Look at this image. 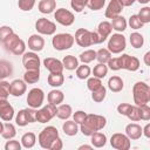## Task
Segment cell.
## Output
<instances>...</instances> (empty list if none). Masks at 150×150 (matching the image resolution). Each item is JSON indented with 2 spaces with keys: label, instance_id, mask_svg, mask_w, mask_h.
I'll list each match as a JSON object with an SVG mask.
<instances>
[{
  "label": "cell",
  "instance_id": "obj_1",
  "mask_svg": "<svg viewBox=\"0 0 150 150\" xmlns=\"http://www.w3.org/2000/svg\"><path fill=\"white\" fill-rule=\"evenodd\" d=\"M107 124V118L97 114H88L84 122L80 124V130L84 136H91L94 132L102 130Z\"/></svg>",
  "mask_w": 150,
  "mask_h": 150
},
{
  "label": "cell",
  "instance_id": "obj_2",
  "mask_svg": "<svg viewBox=\"0 0 150 150\" xmlns=\"http://www.w3.org/2000/svg\"><path fill=\"white\" fill-rule=\"evenodd\" d=\"M75 42L80 47H89L93 45L101 43L97 32H91L86 28H79L75 33Z\"/></svg>",
  "mask_w": 150,
  "mask_h": 150
},
{
  "label": "cell",
  "instance_id": "obj_3",
  "mask_svg": "<svg viewBox=\"0 0 150 150\" xmlns=\"http://www.w3.org/2000/svg\"><path fill=\"white\" fill-rule=\"evenodd\" d=\"M134 103L136 105L146 104L150 102V86L143 81H138L132 87Z\"/></svg>",
  "mask_w": 150,
  "mask_h": 150
},
{
  "label": "cell",
  "instance_id": "obj_4",
  "mask_svg": "<svg viewBox=\"0 0 150 150\" xmlns=\"http://www.w3.org/2000/svg\"><path fill=\"white\" fill-rule=\"evenodd\" d=\"M59 137V131L53 125H48L45 129H42V131L39 134L38 141L39 144L42 149H50L53 142Z\"/></svg>",
  "mask_w": 150,
  "mask_h": 150
},
{
  "label": "cell",
  "instance_id": "obj_5",
  "mask_svg": "<svg viewBox=\"0 0 150 150\" xmlns=\"http://www.w3.org/2000/svg\"><path fill=\"white\" fill-rule=\"evenodd\" d=\"M74 42H75V36H73L69 33H60L54 35V38L52 39V45L56 50L69 49L73 47Z\"/></svg>",
  "mask_w": 150,
  "mask_h": 150
},
{
  "label": "cell",
  "instance_id": "obj_6",
  "mask_svg": "<svg viewBox=\"0 0 150 150\" xmlns=\"http://www.w3.org/2000/svg\"><path fill=\"white\" fill-rule=\"evenodd\" d=\"M15 122L19 127H26L29 123L38 122L36 121V110L30 107L19 110V112L15 116Z\"/></svg>",
  "mask_w": 150,
  "mask_h": 150
},
{
  "label": "cell",
  "instance_id": "obj_7",
  "mask_svg": "<svg viewBox=\"0 0 150 150\" xmlns=\"http://www.w3.org/2000/svg\"><path fill=\"white\" fill-rule=\"evenodd\" d=\"M125 47H127V41L124 35H122L121 33L112 34L109 38L108 49L111 52V54H120L125 49Z\"/></svg>",
  "mask_w": 150,
  "mask_h": 150
},
{
  "label": "cell",
  "instance_id": "obj_8",
  "mask_svg": "<svg viewBox=\"0 0 150 150\" xmlns=\"http://www.w3.org/2000/svg\"><path fill=\"white\" fill-rule=\"evenodd\" d=\"M43 100H45V93L40 88H33L27 94V103L28 107L30 108L34 109L40 108L43 104Z\"/></svg>",
  "mask_w": 150,
  "mask_h": 150
},
{
  "label": "cell",
  "instance_id": "obj_9",
  "mask_svg": "<svg viewBox=\"0 0 150 150\" xmlns=\"http://www.w3.org/2000/svg\"><path fill=\"white\" fill-rule=\"evenodd\" d=\"M110 145L116 150H129L131 143L130 138L125 134L116 132L110 137Z\"/></svg>",
  "mask_w": 150,
  "mask_h": 150
},
{
  "label": "cell",
  "instance_id": "obj_10",
  "mask_svg": "<svg viewBox=\"0 0 150 150\" xmlns=\"http://www.w3.org/2000/svg\"><path fill=\"white\" fill-rule=\"evenodd\" d=\"M56 110H57L56 105L48 103L47 105H45L41 109L36 110V121L40 122V123L49 122L54 116H56Z\"/></svg>",
  "mask_w": 150,
  "mask_h": 150
},
{
  "label": "cell",
  "instance_id": "obj_11",
  "mask_svg": "<svg viewBox=\"0 0 150 150\" xmlns=\"http://www.w3.org/2000/svg\"><path fill=\"white\" fill-rule=\"evenodd\" d=\"M35 29L42 35H53L56 32V25L46 18H40L35 22Z\"/></svg>",
  "mask_w": 150,
  "mask_h": 150
},
{
  "label": "cell",
  "instance_id": "obj_12",
  "mask_svg": "<svg viewBox=\"0 0 150 150\" xmlns=\"http://www.w3.org/2000/svg\"><path fill=\"white\" fill-rule=\"evenodd\" d=\"M22 64L26 70L40 69V57L35 52H26L22 56Z\"/></svg>",
  "mask_w": 150,
  "mask_h": 150
},
{
  "label": "cell",
  "instance_id": "obj_13",
  "mask_svg": "<svg viewBox=\"0 0 150 150\" xmlns=\"http://www.w3.org/2000/svg\"><path fill=\"white\" fill-rule=\"evenodd\" d=\"M54 18L56 20V22H59L62 26H71L75 21V16L74 14L66 9V8H59L55 11L54 13Z\"/></svg>",
  "mask_w": 150,
  "mask_h": 150
},
{
  "label": "cell",
  "instance_id": "obj_14",
  "mask_svg": "<svg viewBox=\"0 0 150 150\" xmlns=\"http://www.w3.org/2000/svg\"><path fill=\"white\" fill-rule=\"evenodd\" d=\"M120 57L121 69H127L130 71H136L139 68V60L136 56H130L128 54H122Z\"/></svg>",
  "mask_w": 150,
  "mask_h": 150
},
{
  "label": "cell",
  "instance_id": "obj_15",
  "mask_svg": "<svg viewBox=\"0 0 150 150\" xmlns=\"http://www.w3.org/2000/svg\"><path fill=\"white\" fill-rule=\"evenodd\" d=\"M123 5L120 0H110V2L107 6V9L104 12V15L107 19H114L118 15H121L123 11Z\"/></svg>",
  "mask_w": 150,
  "mask_h": 150
},
{
  "label": "cell",
  "instance_id": "obj_16",
  "mask_svg": "<svg viewBox=\"0 0 150 150\" xmlns=\"http://www.w3.org/2000/svg\"><path fill=\"white\" fill-rule=\"evenodd\" d=\"M0 117L5 122H11L14 117V108L7 100H0Z\"/></svg>",
  "mask_w": 150,
  "mask_h": 150
},
{
  "label": "cell",
  "instance_id": "obj_17",
  "mask_svg": "<svg viewBox=\"0 0 150 150\" xmlns=\"http://www.w3.org/2000/svg\"><path fill=\"white\" fill-rule=\"evenodd\" d=\"M43 66L49 73H62L64 69L62 61L55 57H46L43 60Z\"/></svg>",
  "mask_w": 150,
  "mask_h": 150
},
{
  "label": "cell",
  "instance_id": "obj_18",
  "mask_svg": "<svg viewBox=\"0 0 150 150\" xmlns=\"http://www.w3.org/2000/svg\"><path fill=\"white\" fill-rule=\"evenodd\" d=\"M27 90V83L25 80L16 79L11 82V95L15 97L22 96Z\"/></svg>",
  "mask_w": 150,
  "mask_h": 150
},
{
  "label": "cell",
  "instance_id": "obj_19",
  "mask_svg": "<svg viewBox=\"0 0 150 150\" xmlns=\"http://www.w3.org/2000/svg\"><path fill=\"white\" fill-rule=\"evenodd\" d=\"M45 47V40L39 34H33L28 39V48L32 52H41Z\"/></svg>",
  "mask_w": 150,
  "mask_h": 150
},
{
  "label": "cell",
  "instance_id": "obj_20",
  "mask_svg": "<svg viewBox=\"0 0 150 150\" xmlns=\"http://www.w3.org/2000/svg\"><path fill=\"white\" fill-rule=\"evenodd\" d=\"M111 30H112L111 22H109V21H101V22L98 23L96 32H97V34H98V38H100L101 43L107 40V38L111 34Z\"/></svg>",
  "mask_w": 150,
  "mask_h": 150
},
{
  "label": "cell",
  "instance_id": "obj_21",
  "mask_svg": "<svg viewBox=\"0 0 150 150\" xmlns=\"http://www.w3.org/2000/svg\"><path fill=\"white\" fill-rule=\"evenodd\" d=\"M125 135L130 139H138L143 135V128L137 123H129L125 127Z\"/></svg>",
  "mask_w": 150,
  "mask_h": 150
},
{
  "label": "cell",
  "instance_id": "obj_22",
  "mask_svg": "<svg viewBox=\"0 0 150 150\" xmlns=\"http://www.w3.org/2000/svg\"><path fill=\"white\" fill-rule=\"evenodd\" d=\"M1 137L5 139H12L15 137L16 135V130L14 124L9 123V122H2L1 123V130H0Z\"/></svg>",
  "mask_w": 150,
  "mask_h": 150
},
{
  "label": "cell",
  "instance_id": "obj_23",
  "mask_svg": "<svg viewBox=\"0 0 150 150\" xmlns=\"http://www.w3.org/2000/svg\"><path fill=\"white\" fill-rule=\"evenodd\" d=\"M38 8L42 14H50L56 8V1L55 0H40Z\"/></svg>",
  "mask_w": 150,
  "mask_h": 150
},
{
  "label": "cell",
  "instance_id": "obj_24",
  "mask_svg": "<svg viewBox=\"0 0 150 150\" xmlns=\"http://www.w3.org/2000/svg\"><path fill=\"white\" fill-rule=\"evenodd\" d=\"M124 87V82L123 80L115 75V76H111L109 80H108V88L112 91V93H120Z\"/></svg>",
  "mask_w": 150,
  "mask_h": 150
},
{
  "label": "cell",
  "instance_id": "obj_25",
  "mask_svg": "<svg viewBox=\"0 0 150 150\" xmlns=\"http://www.w3.org/2000/svg\"><path fill=\"white\" fill-rule=\"evenodd\" d=\"M47 100H48V103L50 104H54V105H59L63 102L64 100V95L61 90H57V89H54V90H50L47 95Z\"/></svg>",
  "mask_w": 150,
  "mask_h": 150
},
{
  "label": "cell",
  "instance_id": "obj_26",
  "mask_svg": "<svg viewBox=\"0 0 150 150\" xmlns=\"http://www.w3.org/2000/svg\"><path fill=\"white\" fill-rule=\"evenodd\" d=\"M79 125L80 124H77L74 120L73 121L66 120V122L62 124V130L67 136H75L79 132Z\"/></svg>",
  "mask_w": 150,
  "mask_h": 150
},
{
  "label": "cell",
  "instance_id": "obj_27",
  "mask_svg": "<svg viewBox=\"0 0 150 150\" xmlns=\"http://www.w3.org/2000/svg\"><path fill=\"white\" fill-rule=\"evenodd\" d=\"M47 81H48V84L54 87V88H57V87H61L64 82V76L62 73H50L47 77Z\"/></svg>",
  "mask_w": 150,
  "mask_h": 150
},
{
  "label": "cell",
  "instance_id": "obj_28",
  "mask_svg": "<svg viewBox=\"0 0 150 150\" xmlns=\"http://www.w3.org/2000/svg\"><path fill=\"white\" fill-rule=\"evenodd\" d=\"M71 112H73V109L69 104H59L57 105V110H56V116L60 118V120H68L70 116H71Z\"/></svg>",
  "mask_w": 150,
  "mask_h": 150
},
{
  "label": "cell",
  "instance_id": "obj_29",
  "mask_svg": "<svg viewBox=\"0 0 150 150\" xmlns=\"http://www.w3.org/2000/svg\"><path fill=\"white\" fill-rule=\"evenodd\" d=\"M90 142L95 148H103L107 143V136L100 131H96L90 136Z\"/></svg>",
  "mask_w": 150,
  "mask_h": 150
},
{
  "label": "cell",
  "instance_id": "obj_30",
  "mask_svg": "<svg viewBox=\"0 0 150 150\" xmlns=\"http://www.w3.org/2000/svg\"><path fill=\"white\" fill-rule=\"evenodd\" d=\"M111 26H112V29H115L116 32H124L127 29L128 22H127L125 18H123L122 15H118V16L111 19Z\"/></svg>",
  "mask_w": 150,
  "mask_h": 150
},
{
  "label": "cell",
  "instance_id": "obj_31",
  "mask_svg": "<svg viewBox=\"0 0 150 150\" xmlns=\"http://www.w3.org/2000/svg\"><path fill=\"white\" fill-rule=\"evenodd\" d=\"M62 63H63L64 69H67V70H75L80 66L79 64V59L75 57V56H73V55L64 56L63 60H62Z\"/></svg>",
  "mask_w": 150,
  "mask_h": 150
},
{
  "label": "cell",
  "instance_id": "obj_32",
  "mask_svg": "<svg viewBox=\"0 0 150 150\" xmlns=\"http://www.w3.org/2000/svg\"><path fill=\"white\" fill-rule=\"evenodd\" d=\"M36 142V136L34 132H26L21 137V144L25 149H30L35 145Z\"/></svg>",
  "mask_w": 150,
  "mask_h": 150
},
{
  "label": "cell",
  "instance_id": "obj_33",
  "mask_svg": "<svg viewBox=\"0 0 150 150\" xmlns=\"http://www.w3.org/2000/svg\"><path fill=\"white\" fill-rule=\"evenodd\" d=\"M23 80L28 84H34L40 80V69L36 70H26L23 74Z\"/></svg>",
  "mask_w": 150,
  "mask_h": 150
},
{
  "label": "cell",
  "instance_id": "obj_34",
  "mask_svg": "<svg viewBox=\"0 0 150 150\" xmlns=\"http://www.w3.org/2000/svg\"><path fill=\"white\" fill-rule=\"evenodd\" d=\"M79 60H80L82 63L88 64V63L93 62L94 60H96V52H95L94 49H87V50H84V52H82V53L80 54Z\"/></svg>",
  "mask_w": 150,
  "mask_h": 150
},
{
  "label": "cell",
  "instance_id": "obj_35",
  "mask_svg": "<svg viewBox=\"0 0 150 150\" xmlns=\"http://www.w3.org/2000/svg\"><path fill=\"white\" fill-rule=\"evenodd\" d=\"M12 73H13L12 64L5 60H1L0 61V79L5 80L7 76H11Z\"/></svg>",
  "mask_w": 150,
  "mask_h": 150
},
{
  "label": "cell",
  "instance_id": "obj_36",
  "mask_svg": "<svg viewBox=\"0 0 150 150\" xmlns=\"http://www.w3.org/2000/svg\"><path fill=\"white\" fill-rule=\"evenodd\" d=\"M130 45L134 47V48H141L143 45H144V38L141 33L138 32H134L130 34Z\"/></svg>",
  "mask_w": 150,
  "mask_h": 150
},
{
  "label": "cell",
  "instance_id": "obj_37",
  "mask_svg": "<svg viewBox=\"0 0 150 150\" xmlns=\"http://www.w3.org/2000/svg\"><path fill=\"white\" fill-rule=\"evenodd\" d=\"M20 40H21V39L19 38V35H16V34L14 33V34L9 35L6 40H4V41H2V45H4V47H5L8 52H12V49L18 45V42H19Z\"/></svg>",
  "mask_w": 150,
  "mask_h": 150
},
{
  "label": "cell",
  "instance_id": "obj_38",
  "mask_svg": "<svg viewBox=\"0 0 150 150\" xmlns=\"http://www.w3.org/2000/svg\"><path fill=\"white\" fill-rule=\"evenodd\" d=\"M110 59H111V52L108 48H101L96 52V60L100 63H108Z\"/></svg>",
  "mask_w": 150,
  "mask_h": 150
},
{
  "label": "cell",
  "instance_id": "obj_39",
  "mask_svg": "<svg viewBox=\"0 0 150 150\" xmlns=\"http://www.w3.org/2000/svg\"><path fill=\"white\" fill-rule=\"evenodd\" d=\"M93 74L94 76L98 77V79H103L107 74H108V66H105V63H97L94 69H93Z\"/></svg>",
  "mask_w": 150,
  "mask_h": 150
},
{
  "label": "cell",
  "instance_id": "obj_40",
  "mask_svg": "<svg viewBox=\"0 0 150 150\" xmlns=\"http://www.w3.org/2000/svg\"><path fill=\"white\" fill-rule=\"evenodd\" d=\"M90 73H91V69H90V67L87 66L86 63L79 66L77 69H76V76H77L80 80H86V79H88L89 75H90Z\"/></svg>",
  "mask_w": 150,
  "mask_h": 150
},
{
  "label": "cell",
  "instance_id": "obj_41",
  "mask_svg": "<svg viewBox=\"0 0 150 150\" xmlns=\"http://www.w3.org/2000/svg\"><path fill=\"white\" fill-rule=\"evenodd\" d=\"M105 95H107V89H105V87H103V86L100 87L97 90L91 91V98H93V101L96 102V103L102 102V101L105 98Z\"/></svg>",
  "mask_w": 150,
  "mask_h": 150
},
{
  "label": "cell",
  "instance_id": "obj_42",
  "mask_svg": "<svg viewBox=\"0 0 150 150\" xmlns=\"http://www.w3.org/2000/svg\"><path fill=\"white\" fill-rule=\"evenodd\" d=\"M11 95V83L6 82L5 80H1L0 82V100H7V97Z\"/></svg>",
  "mask_w": 150,
  "mask_h": 150
},
{
  "label": "cell",
  "instance_id": "obj_43",
  "mask_svg": "<svg viewBox=\"0 0 150 150\" xmlns=\"http://www.w3.org/2000/svg\"><path fill=\"white\" fill-rule=\"evenodd\" d=\"M100 87H102V81H101V79H98V77H96V76L88 77V80H87V88H88L90 91L97 90Z\"/></svg>",
  "mask_w": 150,
  "mask_h": 150
},
{
  "label": "cell",
  "instance_id": "obj_44",
  "mask_svg": "<svg viewBox=\"0 0 150 150\" xmlns=\"http://www.w3.org/2000/svg\"><path fill=\"white\" fill-rule=\"evenodd\" d=\"M137 15H138L139 20H141L143 23H149V22H150V7L145 6V7L141 8Z\"/></svg>",
  "mask_w": 150,
  "mask_h": 150
},
{
  "label": "cell",
  "instance_id": "obj_45",
  "mask_svg": "<svg viewBox=\"0 0 150 150\" xmlns=\"http://www.w3.org/2000/svg\"><path fill=\"white\" fill-rule=\"evenodd\" d=\"M129 26H130V28H132V29H139V28H142L143 27V22L139 20V18H138V15L137 14H132L130 18H129Z\"/></svg>",
  "mask_w": 150,
  "mask_h": 150
},
{
  "label": "cell",
  "instance_id": "obj_46",
  "mask_svg": "<svg viewBox=\"0 0 150 150\" xmlns=\"http://www.w3.org/2000/svg\"><path fill=\"white\" fill-rule=\"evenodd\" d=\"M34 5H35V0H19L18 1L19 8L25 12H29L30 9H33Z\"/></svg>",
  "mask_w": 150,
  "mask_h": 150
},
{
  "label": "cell",
  "instance_id": "obj_47",
  "mask_svg": "<svg viewBox=\"0 0 150 150\" xmlns=\"http://www.w3.org/2000/svg\"><path fill=\"white\" fill-rule=\"evenodd\" d=\"M87 5H88V0H71V2H70L71 8L77 13L82 12Z\"/></svg>",
  "mask_w": 150,
  "mask_h": 150
},
{
  "label": "cell",
  "instance_id": "obj_48",
  "mask_svg": "<svg viewBox=\"0 0 150 150\" xmlns=\"http://www.w3.org/2000/svg\"><path fill=\"white\" fill-rule=\"evenodd\" d=\"M138 109H139L141 120L149 121L150 120V107L148 104H142V105H138Z\"/></svg>",
  "mask_w": 150,
  "mask_h": 150
},
{
  "label": "cell",
  "instance_id": "obj_49",
  "mask_svg": "<svg viewBox=\"0 0 150 150\" xmlns=\"http://www.w3.org/2000/svg\"><path fill=\"white\" fill-rule=\"evenodd\" d=\"M105 0H88V7L91 11H100L103 8Z\"/></svg>",
  "mask_w": 150,
  "mask_h": 150
},
{
  "label": "cell",
  "instance_id": "obj_50",
  "mask_svg": "<svg viewBox=\"0 0 150 150\" xmlns=\"http://www.w3.org/2000/svg\"><path fill=\"white\" fill-rule=\"evenodd\" d=\"M26 43H25V41L23 40H20L19 42H18V45L12 49V54H14V55H16V56H19V55H23L26 52Z\"/></svg>",
  "mask_w": 150,
  "mask_h": 150
},
{
  "label": "cell",
  "instance_id": "obj_51",
  "mask_svg": "<svg viewBox=\"0 0 150 150\" xmlns=\"http://www.w3.org/2000/svg\"><path fill=\"white\" fill-rule=\"evenodd\" d=\"M130 121H132V122H137V121H141V116H139V109H138V105H132V108H131V110H130V112H129V115L127 116Z\"/></svg>",
  "mask_w": 150,
  "mask_h": 150
},
{
  "label": "cell",
  "instance_id": "obj_52",
  "mask_svg": "<svg viewBox=\"0 0 150 150\" xmlns=\"http://www.w3.org/2000/svg\"><path fill=\"white\" fill-rule=\"evenodd\" d=\"M12 34H14V30L9 26H1L0 27V40H1V42L4 40H6Z\"/></svg>",
  "mask_w": 150,
  "mask_h": 150
},
{
  "label": "cell",
  "instance_id": "obj_53",
  "mask_svg": "<svg viewBox=\"0 0 150 150\" xmlns=\"http://www.w3.org/2000/svg\"><path fill=\"white\" fill-rule=\"evenodd\" d=\"M21 148H22V144L19 141H15L13 138L7 141V143L5 144V150H21Z\"/></svg>",
  "mask_w": 150,
  "mask_h": 150
},
{
  "label": "cell",
  "instance_id": "obj_54",
  "mask_svg": "<svg viewBox=\"0 0 150 150\" xmlns=\"http://www.w3.org/2000/svg\"><path fill=\"white\" fill-rule=\"evenodd\" d=\"M131 108H132V105L129 104V103H120V104L117 105V112H118L120 115L128 116L129 112H130V110H131Z\"/></svg>",
  "mask_w": 150,
  "mask_h": 150
},
{
  "label": "cell",
  "instance_id": "obj_55",
  "mask_svg": "<svg viewBox=\"0 0 150 150\" xmlns=\"http://www.w3.org/2000/svg\"><path fill=\"white\" fill-rule=\"evenodd\" d=\"M87 115H88V114L84 112L83 110H77V111H75L74 115H73V120H74L77 124H82V123L84 122Z\"/></svg>",
  "mask_w": 150,
  "mask_h": 150
},
{
  "label": "cell",
  "instance_id": "obj_56",
  "mask_svg": "<svg viewBox=\"0 0 150 150\" xmlns=\"http://www.w3.org/2000/svg\"><path fill=\"white\" fill-rule=\"evenodd\" d=\"M108 68H110L111 70H120L121 69V66H120V57H111L109 61H108Z\"/></svg>",
  "mask_w": 150,
  "mask_h": 150
},
{
  "label": "cell",
  "instance_id": "obj_57",
  "mask_svg": "<svg viewBox=\"0 0 150 150\" xmlns=\"http://www.w3.org/2000/svg\"><path fill=\"white\" fill-rule=\"evenodd\" d=\"M62 148H63L62 139H61L60 137H57V138L53 142V144H52V146H50V150H61Z\"/></svg>",
  "mask_w": 150,
  "mask_h": 150
},
{
  "label": "cell",
  "instance_id": "obj_58",
  "mask_svg": "<svg viewBox=\"0 0 150 150\" xmlns=\"http://www.w3.org/2000/svg\"><path fill=\"white\" fill-rule=\"evenodd\" d=\"M143 62H144L148 67H150V50L144 54V56H143Z\"/></svg>",
  "mask_w": 150,
  "mask_h": 150
},
{
  "label": "cell",
  "instance_id": "obj_59",
  "mask_svg": "<svg viewBox=\"0 0 150 150\" xmlns=\"http://www.w3.org/2000/svg\"><path fill=\"white\" fill-rule=\"evenodd\" d=\"M143 135L146 138H150V123H148L144 128H143Z\"/></svg>",
  "mask_w": 150,
  "mask_h": 150
},
{
  "label": "cell",
  "instance_id": "obj_60",
  "mask_svg": "<svg viewBox=\"0 0 150 150\" xmlns=\"http://www.w3.org/2000/svg\"><path fill=\"white\" fill-rule=\"evenodd\" d=\"M121 2H122V5L124 6V7H129V6H131L135 1H137V0H120Z\"/></svg>",
  "mask_w": 150,
  "mask_h": 150
},
{
  "label": "cell",
  "instance_id": "obj_61",
  "mask_svg": "<svg viewBox=\"0 0 150 150\" xmlns=\"http://www.w3.org/2000/svg\"><path fill=\"white\" fill-rule=\"evenodd\" d=\"M94 148V145H87V144H83V145H80L79 146V150H83V149H88V150H91Z\"/></svg>",
  "mask_w": 150,
  "mask_h": 150
},
{
  "label": "cell",
  "instance_id": "obj_62",
  "mask_svg": "<svg viewBox=\"0 0 150 150\" xmlns=\"http://www.w3.org/2000/svg\"><path fill=\"white\" fill-rule=\"evenodd\" d=\"M139 4H148V2H150V0H137Z\"/></svg>",
  "mask_w": 150,
  "mask_h": 150
}]
</instances>
